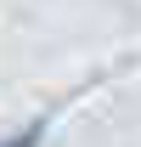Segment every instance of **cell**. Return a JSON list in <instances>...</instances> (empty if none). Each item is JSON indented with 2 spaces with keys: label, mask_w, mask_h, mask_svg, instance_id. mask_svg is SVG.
<instances>
[{
  "label": "cell",
  "mask_w": 141,
  "mask_h": 147,
  "mask_svg": "<svg viewBox=\"0 0 141 147\" xmlns=\"http://www.w3.org/2000/svg\"><path fill=\"white\" fill-rule=\"evenodd\" d=\"M40 130H45V125H28V130H17V136H6L0 147H34V142H40Z\"/></svg>",
  "instance_id": "6da1fadb"
}]
</instances>
